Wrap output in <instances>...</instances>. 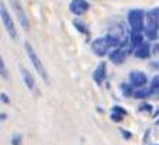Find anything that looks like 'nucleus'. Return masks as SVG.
Here are the masks:
<instances>
[{
    "label": "nucleus",
    "instance_id": "nucleus-7",
    "mask_svg": "<svg viewBox=\"0 0 159 145\" xmlns=\"http://www.w3.org/2000/svg\"><path fill=\"white\" fill-rule=\"evenodd\" d=\"M129 82L132 84L135 88H141L148 84V76L141 70H134L129 72Z\"/></svg>",
    "mask_w": 159,
    "mask_h": 145
},
{
    "label": "nucleus",
    "instance_id": "nucleus-29",
    "mask_svg": "<svg viewBox=\"0 0 159 145\" xmlns=\"http://www.w3.org/2000/svg\"><path fill=\"white\" fill-rule=\"evenodd\" d=\"M156 125H159V118H158V119H156Z\"/></svg>",
    "mask_w": 159,
    "mask_h": 145
},
{
    "label": "nucleus",
    "instance_id": "nucleus-6",
    "mask_svg": "<svg viewBox=\"0 0 159 145\" xmlns=\"http://www.w3.org/2000/svg\"><path fill=\"white\" fill-rule=\"evenodd\" d=\"M68 10L74 16H83L89 10V3L87 0H71L68 4Z\"/></svg>",
    "mask_w": 159,
    "mask_h": 145
},
{
    "label": "nucleus",
    "instance_id": "nucleus-28",
    "mask_svg": "<svg viewBox=\"0 0 159 145\" xmlns=\"http://www.w3.org/2000/svg\"><path fill=\"white\" fill-rule=\"evenodd\" d=\"M6 118H7V115H6V114H4V112H3V114L0 115V119H2V121H4V119H6Z\"/></svg>",
    "mask_w": 159,
    "mask_h": 145
},
{
    "label": "nucleus",
    "instance_id": "nucleus-11",
    "mask_svg": "<svg viewBox=\"0 0 159 145\" xmlns=\"http://www.w3.org/2000/svg\"><path fill=\"white\" fill-rule=\"evenodd\" d=\"M151 54H152V47H151V43H149V41H145L142 46L136 47V49L134 50V56H135L136 58H141V60L149 58Z\"/></svg>",
    "mask_w": 159,
    "mask_h": 145
},
{
    "label": "nucleus",
    "instance_id": "nucleus-26",
    "mask_svg": "<svg viewBox=\"0 0 159 145\" xmlns=\"http://www.w3.org/2000/svg\"><path fill=\"white\" fill-rule=\"evenodd\" d=\"M121 132H122V137L125 139H131V137H132V135H131V132L126 131V129H121Z\"/></svg>",
    "mask_w": 159,
    "mask_h": 145
},
{
    "label": "nucleus",
    "instance_id": "nucleus-21",
    "mask_svg": "<svg viewBox=\"0 0 159 145\" xmlns=\"http://www.w3.org/2000/svg\"><path fill=\"white\" fill-rule=\"evenodd\" d=\"M138 110L141 112H152V114H153V107L151 105L149 102H146V101L141 102V104H139V107H138Z\"/></svg>",
    "mask_w": 159,
    "mask_h": 145
},
{
    "label": "nucleus",
    "instance_id": "nucleus-22",
    "mask_svg": "<svg viewBox=\"0 0 159 145\" xmlns=\"http://www.w3.org/2000/svg\"><path fill=\"white\" fill-rule=\"evenodd\" d=\"M111 112H115V114H121V115H126V111L124 107L121 105H114L112 108H111Z\"/></svg>",
    "mask_w": 159,
    "mask_h": 145
},
{
    "label": "nucleus",
    "instance_id": "nucleus-1",
    "mask_svg": "<svg viewBox=\"0 0 159 145\" xmlns=\"http://www.w3.org/2000/svg\"><path fill=\"white\" fill-rule=\"evenodd\" d=\"M24 50H26L27 53V57L30 58V61H31V64H33V67L36 68V71L39 72V76L43 78V81L46 82V84H50V78H48V72H47L46 67H44L43 61L40 60V57L37 56L36 50H34V47L31 46V44L29 43V41H24Z\"/></svg>",
    "mask_w": 159,
    "mask_h": 145
},
{
    "label": "nucleus",
    "instance_id": "nucleus-24",
    "mask_svg": "<svg viewBox=\"0 0 159 145\" xmlns=\"http://www.w3.org/2000/svg\"><path fill=\"white\" fill-rule=\"evenodd\" d=\"M124 117L125 115H121V114H115V112H111V119H112L114 122H121L124 119Z\"/></svg>",
    "mask_w": 159,
    "mask_h": 145
},
{
    "label": "nucleus",
    "instance_id": "nucleus-3",
    "mask_svg": "<svg viewBox=\"0 0 159 145\" xmlns=\"http://www.w3.org/2000/svg\"><path fill=\"white\" fill-rule=\"evenodd\" d=\"M0 16H2V21H3V26H4V29H6L9 37L11 40H14V41H17V40H19V31H17L16 24H14L13 19H11L9 10H7L6 4H4L3 2L0 4Z\"/></svg>",
    "mask_w": 159,
    "mask_h": 145
},
{
    "label": "nucleus",
    "instance_id": "nucleus-20",
    "mask_svg": "<svg viewBox=\"0 0 159 145\" xmlns=\"http://www.w3.org/2000/svg\"><path fill=\"white\" fill-rule=\"evenodd\" d=\"M0 74H2V77H3V80H9L10 78V74L9 71H7V67H6V63H4V58L2 57L0 58Z\"/></svg>",
    "mask_w": 159,
    "mask_h": 145
},
{
    "label": "nucleus",
    "instance_id": "nucleus-9",
    "mask_svg": "<svg viewBox=\"0 0 159 145\" xmlns=\"http://www.w3.org/2000/svg\"><path fill=\"white\" fill-rule=\"evenodd\" d=\"M126 54H128V51H126L124 47H116V49H112L109 50L108 53V60L111 61V63L116 64V66H121V64L125 61L126 58Z\"/></svg>",
    "mask_w": 159,
    "mask_h": 145
},
{
    "label": "nucleus",
    "instance_id": "nucleus-10",
    "mask_svg": "<svg viewBox=\"0 0 159 145\" xmlns=\"http://www.w3.org/2000/svg\"><path fill=\"white\" fill-rule=\"evenodd\" d=\"M105 77H107V63L105 61H101L97 66V68L93 71V80L95 81L97 86H101L105 81Z\"/></svg>",
    "mask_w": 159,
    "mask_h": 145
},
{
    "label": "nucleus",
    "instance_id": "nucleus-4",
    "mask_svg": "<svg viewBox=\"0 0 159 145\" xmlns=\"http://www.w3.org/2000/svg\"><path fill=\"white\" fill-rule=\"evenodd\" d=\"M9 2H10V6L13 9L14 14H16L17 20H19L20 26H21V29L29 31L30 30V20H29V16H27L23 4H21V2H20V0H9Z\"/></svg>",
    "mask_w": 159,
    "mask_h": 145
},
{
    "label": "nucleus",
    "instance_id": "nucleus-16",
    "mask_svg": "<svg viewBox=\"0 0 159 145\" xmlns=\"http://www.w3.org/2000/svg\"><path fill=\"white\" fill-rule=\"evenodd\" d=\"M119 87H121V92H122L124 97H134L135 87H134L131 82H122Z\"/></svg>",
    "mask_w": 159,
    "mask_h": 145
},
{
    "label": "nucleus",
    "instance_id": "nucleus-13",
    "mask_svg": "<svg viewBox=\"0 0 159 145\" xmlns=\"http://www.w3.org/2000/svg\"><path fill=\"white\" fill-rule=\"evenodd\" d=\"M145 43V33H139V31H131L129 34V44L136 49V47L142 46Z\"/></svg>",
    "mask_w": 159,
    "mask_h": 145
},
{
    "label": "nucleus",
    "instance_id": "nucleus-27",
    "mask_svg": "<svg viewBox=\"0 0 159 145\" xmlns=\"http://www.w3.org/2000/svg\"><path fill=\"white\" fill-rule=\"evenodd\" d=\"M153 117H155V118H158V117H159V107L155 110V111H153Z\"/></svg>",
    "mask_w": 159,
    "mask_h": 145
},
{
    "label": "nucleus",
    "instance_id": "nucleus-12",
    "mask_svg": "<svg viewBox=\"0 0 159 145\" xmlns=\"http://www.w3.org/2000/svg\"><path fill=\"white\" fill-rule=\"evenodd\" d=\"M145 36L148 40H156L158 39V33H159V23L156 21H146L145 26Z\"/></svg>",
    "mask_w": 159,
    "mask_h": 145
},
{
    "label": "nucleus",
    "instance_id": "nucleus-25",
    "mask_svg": "<svg viewBox=\"0 0 159 145\" xmlns=\"http://www.w3.org/2000/svg\"><path fill=\"white\" fill-rule=\"evenodd\" d=\"M0 97H2V101H3L4 104H10V98H9V96H7L6 92H2Z\"/></svg>",
    "mask_w": 159,
    "mask_h": 145
},
{
    "label": "nucleus",
    "instance_id": "nucleus-14",
    "mask_svg": "<svg viewBox=\"0 0 159 145\" xmlns=\"http://www.w3.org/2000/svg\"><path fill=\"white\" fill-rule=\"evenodd\" d=\"M149 97H152V92L149 87H141V88H135L134 91V98L135 100H146Z\"/></svg>",
    "mask_w": 159,
    "mask_h": 145
},
{
    "label": "nucleus",
    "instance_id": "nucleus-15",
    "mask_svg": "<svg viewBox=\"0 0 159 145\" xmlns=\"http://www.w3.org/2000/svg\"><path fill=\"white\" fill-rule=\"evenodd\" d=\"M104 40L107 41V44H108V47L111 50L116 49V47H121V43H122V40H119L115 34H105V36H104Z\"/></svg>",
    "mask_w": 159,
    "mask_h": 145
},
{
    "label": "nucleus",
    "instance_id": "nucleus-18",
    "mask_svg": "<svg viewBox=\"0 0 159 145\" xmlns=\"http://www.w3.org/2000/svg\"><path fill=\"white\" fill-rule=\"evenodd\" d=\"M149 88H151V92H152V96L156 97V98H159V76H155L152 80H151Z\"/></svg>",
    "mask_w": 159,
    "mask_h": 145
},
{
    "label": "nucleus",
    "instance_id": "nucleus-2",
    "mask_svg": "<svg viewBox=\"0 0 159 145\" xmlns=\"http://www.w3.org/2000/svg\"><path fill=\"white\" fill-rule=\"evenodd\" d=\"M128 24L132 31H139L143 33L145 31V19H146V12L142 9H131L128 12Z\"/></svg>",
    "mask_w": 159,
    "mask_h": 145
},
{
    "label": "nucleus",
    "instance_id": "nucleus-8",
    "mask_svg": "<svg viewBox=\"0 0 159 145\" xmlns=\"http://www.w3.org/2000/svg\"><path fill=\"white\" fill-rule=\"evenodd\" d=\"M91 49H93L94 54L98 57H104V56H108L109 53V47L107 44V41L104 40V37H98V39L93 40L91 41Z\"/></svg>",
    "mask_w": 159,
    "mask_h": 145
},
{
    "label": "nucleus",
    "instance_id": "nucleus-17",
    "mask_svg": "<svg viewBox=\"0 0 159 145\" xmlns=\"http://www.w3.org/2000/svg\"><path fill=\"white\" fill-rule=\"evenodd\" d=\"M146 21H156V23H159V6L146 12Z\"/></svg>",
    "mask_w": 159,
    "mask_h": 145
},
{
    "label": "nucleus",
    "instance_id": "nucleus-5",
    "mask_svg": "<svg viewBox=\"0 0 159 145\" xmlns=\"http://www.w3.org/2000/svg\"><path fill=\"white\" fill-rule=\"evenodd\" d=\"M19 70H20L21 78H23L24 86L27 87V90H29V91L31 92L34 97H40V94H41V92H40V88H39V86H37V82H36V80H34V77L31 76V72H30L24 66H19Z\"/></svg>",
    "mask_w": 159,
    "mask_h": 145
},
{
    "label": "nucleus",
    "instance_id": "nucleus-19",
    "mask_svg": "<svg viewBox=\"0 0 159 145\" xmlns=\"http://www.w3.org/2000/svg\"><path fill=\"white\" fill-rule=\"evenodd\" d=\"M73 24H74V27L77 29V31H78V33L84 34V36H89V30L87 29V26L83 23V21H80V20H74Z\"/></svg>",
    "mask_w": 159,
    "mask_h": 145
},
{
    "label": "nucleus",
    "instance_id": "nucleus-23",
    "mask_svg": "<svg viewBox=\"0 0 159 145\" xmlns=\"http://www.w3.org/2000/svg\"><path fill=\"white\" fill-rule=\"evenodd\" d=\"M21 141H23V138L20 134H14L11 137V145H21Z\"/></svg>",
    "mask_w": 159,
    "mask_h": 145
}]
</instances>
